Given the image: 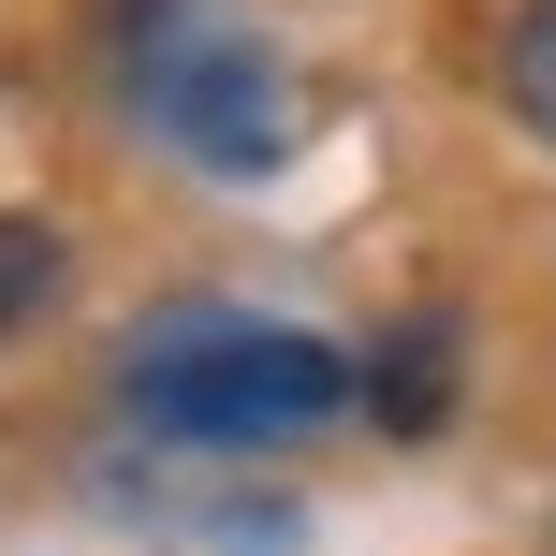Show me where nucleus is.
<instances>
[{
	"label": "nucleus",
	"instance_id": "obj_4",
	"mask_svg": "<svg viewBox=\"0 0 556 556\" xmlns=\"http://www.w3.org/2000/svg\"><path fill=\"white\" fill-rule=\"evenodd\" d=\"M498 103L528 117V132L556 147V0H528V15L498 29Z\"/></svg>",
	"mask_w": 556,
	"mask_h": 556
},
{
	"label": "nucleus",
	"instance_id": "obj_1",
	"mask_svg": "<svg viewBox=\"0 0 556 556\" xmlns=\"http://www.w3.org/2000/svg\"><path fill=\"white\" fill-rule=\"evenodd\" d=\"M366 395V366L307 323H264L235 293H191L117 352V410L132 440H176V454H293L323 440L337 410Z\"/></svg>",
	"mask_w": 556,
	"mask_h": 556
},
{
	"label": "nucleus",
	"instance_id": "obj_5",
	"mask_svg": "<svg viewBox=\"0 0 556 556\" xmlns=\"http://www.w3.org/2000/svg\"><path fill=\"white\" fill-rule=\"evenodd\" d=\"M59 278H74V250H59L45 220H0V337H15V323H45V307H59Z\"/></svg>",
	"mask_w": 556,
	"mask_h": 556
},
{
	"label": "nucleus",
	"instance_id": "obj_3",
	"mask_svg": "<svg viewBox=\"0 0 556 556\" xmlns=\"http://www.w3.org/2000/svg\"><path fill=\"white\" fill-rule=\"evenodd\" d=\"M454 366H469L454 307H410V323L366 352V425H381V440H440L454 425Z\"/></svg>",
	"mask_w": 556,
	"mask_h": 556
},
{
	"label": "nucleus",
	"instance_id": "obj_2",
	"mask_svg": "<svg viewBox=\"0 0 556 556\" xmlns=\"http://www.w3.org/2000/svg\"><path fill=\"white\" fill-rule=\"evenodd\" d=\"M132 103H147V132H162L176 162H205V176H264V162H293V132H307L293 59L250 45V29H147Z\"/></svg>",
	"mask_w": 556,
	"mask_h": 556
}]
</instances>
